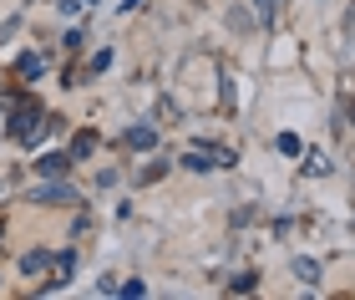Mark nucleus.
I'll list each match as a JSON object with an SVG mask.
<instances>
[{
    "label": "nucleus",
    "instance_id": "obj_21",
    "mask_svg": "<svg viewBox=\"0 0 355 300\" xmlns=\"http://www.w3.org/2000/svg\"><path fill=\"white\" fill-rule=\"evenodd\" d=\"M82 6H92V10H96V6H107V0H82Z\"/></svg>",
    "mask_w": 355,
    "mask_h": 300
},
{
    "label": "nucleus",
    "instance_id": "obj_4",
    "mask_svg": "<svg viewBox=\"0 0 355 300\" xmlns=\"http://www.w3.org/2000/svg\"><path fill=\"white\" fill-rule=\"evenodd\" d=\"M122 148L127 153H153L157 148V122H132V128L122 133Z\"/></svg>",
    "mask_w": 355,
    "mask_h": 300
},
{
    "label": "nucleus",
    "instance_id": "obj_15",
    "mask_svg": "<svg viewBox=\"0 0 355 300\" xmlns=\"http://www.w3.org/2000/svg\"><path fill=\"white\" fill-rule=\"evenodd\" d=\"M178 117H183V107L173 97H157V122H178Z\"/></svg>",
    "mask_w": 355,
    "mask_h": 300
},
{
    "label": "nucleus",
    "instance_id": "obj_6",
    "mask_svg": "<svg viewBox=\"0 0 355 300\" xmlns=\"http://www.w3.org/2000/svg\"><path fill=\"white\" fill-rule=\"evenodd\" d=\"M15 76H21L26 87H36L41 76H46V56L41 51H21V56H15Z\"/></svg>",
    "mask_w": 355,
    "mask_h": 300
},
{
    "label": "nucleus",
    "instance_id": "obj_5",
    "mask_svg": "<svg viewBox=\"0 0 355 300\" xmlns=\"http://www.w3.org/2000/svg\"><path fill=\"white\" fill-rule=\"evenodd\" d=\"M51 260H56V249H26V255L15 260V275H21V280H36V275L51 270Z\"/></svg>",
    "mask_w": 355,
    "mask_h": 300
},
{
    "label": "nucleus",
    "instance_id": "obj_3",
    "mask_svg": "<svg viewBox=\"0 0 355 300\" xmlns=\"http://www.w3.org/2000/svg\"><path fill=\"white\" fill-rule=\"evenodd\" d=\"M71 168H76L71 148H46V153L36 158V173H41V178H67Z\"/></svg>",
    "mask_w": 355,
    "mask_h": 300
},
{
    "label": "nucleus",
    "instance_id": "obj_19",
    "mask_svg": "<svg viewBox=\"0 0 355 300\" xmlns=\"http://www.w3.org/2000/svg\"><path fill=\"white\" fill-rule=\"evenodd\" d=\"M142 6H148V0H122L117 10H122V15H132V10H142Z\"/></svg>",
    "mask_w": 355,
    "mask_h": 300
},
{
    "label": "nucleus",
    "instance_id": "obj_14",
    "mask_svg": "<svg viewBox=\"0 0 355 300\" xmlns=\"http://www.w3.org/2000/svg\"><path fill=\"white\" fill-rule=\"evenodd\" d=\"M254 15H259V31H274V0H249Z\"/></svg>",
    "mask_w": 355,
    "mask_h": 300
},
{
    "label": "nucleus",
    "instance_id": "obj_12",
    "mask_svg": "<svg viewBox=\"0 0 355 300\" xmlns=\"http://www.w3.org/2000/svg\"><path fill=\"white\" fill-rule=\"evenodd\" d=\"M112 67V46H96V51L87 56V76H102Z\"/></svg>",
    "mask_w": 355,
    "mask_h": 300
},
{
    "label": "nucleus",
    "instance_id": "obj_8",
    "mask_svg": "<svg viewBox=\"0 0 355 300\" xmlns=\"http://www.w3.org/2000/svg\"><path fill=\"white\" fill-rule=\"evenodd\" d=\"M289 270H295V280H300V285H310V290L320 285V275H325L315 255H295V265H289Z\"/></svg>",
    "mask_w": 355,
    "mask_h": 300
},
{
    "label": "nucleus",
    "instance_id": "obj_11",
    "mask_svg": "<svg viewBox=\"0 0 355 300\" xmlns=\"http://www.w3.org/2000/svg\"><path fill=\"white\" fill-rule=\"evenodd\" d=\"M148 295V280L132 275V280H117V300H142Z\"/></svg>",
    "mask_w": 355,
    "mask_h": 300
},
{
    "label": "nucleus",
    "instance_id": "obj_10",
    "mask_svg": "<svg viewBox=\"0 0 355 300\" xmlns=\"http://www.w3.org/2000/svg\"><path fill=\"white\" fill-rule=\"evenodd\" d=\"M92 153H96V133H92V128H82V133L71 138V158L82 163V158H92Z\"/></svg>",
    "mask_w": 355,
    "mask_h": 300
},
{
    "label": "nucleus",
    "instance_id": "obj_7",
    "mask_svg": "<svg viewBox=\"0 0 355 300\" xmlns=\"http://www.w3.org/2000/svg\"><path fill=\"white\" fill-rule=\"evenodd\" d=\"M178 168H188V173H218V158L208 153V148L193 143L188 153H178Z\"/></svg>",
    "mask_w": 355,
    "mask_h": 300
},
{
    "label": "nucleus",
    "instance_id": "obj_16",
    "mask_svg": "<svg viewBox=\"0 0 355 300\" xmlns=\"http://www.w3.org/2000/svg\"><path fill=\"white\" fill-rule=\"evenodd\" d=\"M218 97H223V112H234V82H229V72H218Z\"/></svg>",
    "mask_w": 355,
    "mask_h": 300
},
{
    "label": "nucleus",
    "instance_id": "obj_2",
    "mask_svg": "<svg viewBox=\"0 0 355 300\" xmlns=\"http://www.w3.org/2000/svg\"><path fill=\"white\" fill-rule=\"evenodd\" d=\"M71 275H76V249H61V255L51 260V270H46V280L36 285V295H56V290H67V285H71Z\"/></svg>",
    "mask_w": 355,
    "mask_h": 300
},
{
    "label": "nucleus",
    "instance_id": "obj_20",
    "mask_svg": "<svg viewBox=\"0 0 355 300\" xmlns=\"http://www.w3.org/2000/svg\"><path fill=\"white\" fill-rule=\"evenodd\" d=\"M345 128L355 133V97H350V107H345Z\"/></svg>",
    "mask_w": 355,
    "mask_h": 300
},
{
    "label": "nucleus",
    "instance_id": "obj_9",
    "mask_svg": "<svg viewBox=\"0 0 355 300\" xmlns=\"http://www.w3.org/2000/svg\"><path fill=\"white\" fill-rule=\"evenodd\" d=\"M254 290H259V270H239L229 280V295H254Z\"/></svg>",
    "mask_w": 355,
    "mask_h": 300
},
{
    "label": "nucleus",
    "instance_id": "obj_18",
    "mask_svg": "<svg viewBox=\"0 0 355 300\" xmlns=\"http://www.w3.org/2000/svg\"><path fill=\"white\" fill-rule=\"evenodd\" d=\"M163 173H168V163H148V168H142V183H157Z\"/></svg>",
    "mask_w": 355,
    "mask_h": 300
},
{
    "label": "nucleus",
    "instance_id": "obj_1",
    "mask_svg": "<svg viewBox=\"0 0 355 300\" xmlns=\"http://www.w3.org/2000/svg\"><path fill=\"white\" fill-rule=\"evenodd\" d=\"M26 203H36V209H71V203H82V194H76V183L67 173V178H41L26 194Z\"/></svg>",
    "mask_w": 355,
    "mask_h": 300
},
{
    "label": "nucleus",
    "instance_id": "obj_17",
    "mask_svg": "<svg viewBox=\"0 0 355 300\" xmlns=\"http://www.w3.org/2000/svg\"><path fill=\"white\" fill-rule=\"evenodd\" d=\"M61 41H67V51H82V46H87V31H82V26H71Z\"/></svg>",
    "mask_w": 355,
    "mask_h": 300
},
{
    "label": "nucleus",
    "instance_id": "obj_13",
    "mask_svg": "<svg viewBox=\"0 0 355 300\" xmlns=\"http://www.w3.org/2000/svg\"><path fill=\"white\" fill-rule=\"evenodd\" d=\"M274 148H279L284 158H300V153H304V143H300V133H279V138H274Z\"/></svg>",
    "mask_w": 355,
    "mask_h": 300
}]
</instances>
